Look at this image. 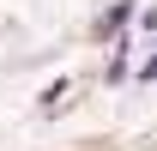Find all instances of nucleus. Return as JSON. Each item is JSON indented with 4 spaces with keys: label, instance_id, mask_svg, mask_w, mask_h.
<instances>
[{
    "label": "nucleus",
    "instance_id": "f257e3e1",
    "mask_svg": "<svg viewBox=\"0 0 157 151\" xmlns=\"http://www.w3.org/2000/svg\"><path fill=\"white\" fill-rule=\"evenodd\" d=\"M145 79H157V60H151V67H145Z\"/></svg>",
    "mask_w": 157,
    "mask_h": 151
}]
</instances>
